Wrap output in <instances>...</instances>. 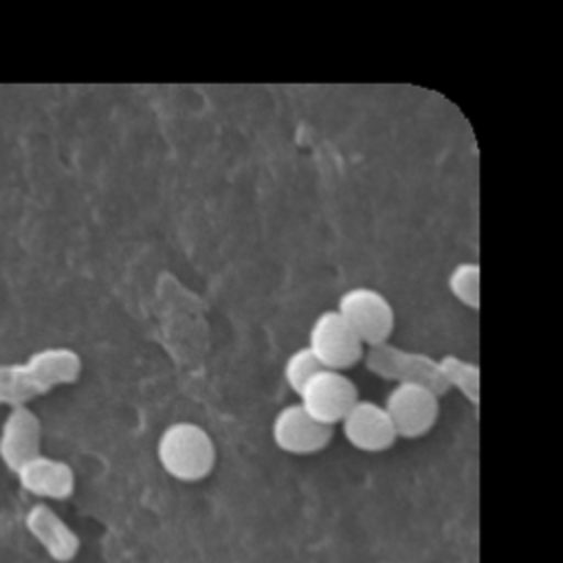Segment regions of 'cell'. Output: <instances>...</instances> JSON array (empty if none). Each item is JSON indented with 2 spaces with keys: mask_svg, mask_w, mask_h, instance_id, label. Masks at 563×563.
Returning <instances> with one entry per match:
<instances>
[{
  "mask_svg": "<svg viewBox=\"0 0 563 563\" xmlns=\"http://www.w3.org/2000/svg\"><path fill=\"white\" fill-rule=\"evenodd\" d=\"M449 290L451 295L468 306L479 308V266L475 262H460L449 273Z\"/></svg>",
  "mask_w": 563,
  "mask_h": 563,
  "instance_id": "cell-14",
  "label": "cell"
},
{
  "mask_svg": "<svg viewBox=\"0 0 563 563\" xmlns=\"http://www.w3.org/2000/svg\"><path fill=\"white\" fill-rule=\"evenodd\" d=\"M24 526L53 561L68 563L77 556L81 545L77 532L48 504H33L24 515Z\"/></svg>",
  "mask_w": 563,
  "mask_h": 563,
  "instance_id": "cell-11",
  "label": "cell"
},
{
  "mask_svg": "<svg viewBox=\"0 0 563 563\" xmlns=\"http://www.w3.org/2000/svg\"><path fill=\"white\" fill-rule=\"evenodd\" d=\"M341 429L345 440L367 453H378L396 442L394 424L380 402L356 398L352 407L341 418Z\"/></svg>",
  "mask_w": 563,
  "mask_h": 563,
  "instance_id": "cell-9",
  "label": "cell"
},
{
  "mask_svg": "<svg viewBox=\"0 0 563 563\" xmlns=\"http://www.w3.org/2000/svg\"><path fill=\"white\" fill-rule=\"evenodd\" d=\"M156 457L163 471L174 479L198 482L216 466V444L205 427L178 420L161 431Z\"/></svg>",
  "mask_w": 563,
  "mask_h": 563,
  "instance_id": "cell-2",
  "label": "cell"
},
{
  "mask_svg": "<svg viewBox=\"0 0 563 563\" xmlns=\"http://www.w3.org/2000/svg\"><path fill=\"white\" fill-rule=\"evenodd\" d=\"M321 363L314 358V354L308 350V345L297 347L284 363V378L288 383V387L299 394L301 387L317 374L321 372Z\"/></svg>",
  "mask_w": 563,
  "mask_h": 563,
  "instance_id": "cell-15",
  "label": "cell"
},
{
  "mask_svg": "<svg viewBox=\"0 0 563 563\" xmlns=\"http://www.w3.org/2000/svg\"><path fill=\"white\" fill-rule=\"evenodd\" d=\"M363 356H365L367 369L383 378H389L396 383H418L438 396L449 391V385L440 372L438 358L429 354L400 350L389 341H385L367 347Z\"/></svg>",
  "mask_w": 563,
  "mask_h": 563,
  "instance_id": "cell-3",
  "label": "cell"
},
{
  "mask_svg": "<svg viewBox=\"0 0 563 563\" xmlns=\"http://www.w3.org/2000/svg\"><path fill=\"white\" fill-rule=\"evenodd\" d=\"M42 453V422L37 413L26 407H11L0 427V460L9 471H18L22 464Z\"/></svg>",
  "mask_w": 563,
  "mask_h": 563,
  "instance_id": "cell-10",
  "label": "cell"
},
{
  "mask_svg": "<svg viewBox=\"0 0 563 563\" xmlns=\"http://www.w3.org/2000/svg\"><path fill=\"white\" fill-rule=\"evenodd\" d=\"M363 347L361 339L334 308L317 314L310 325L308 350L323 369L343 372L345 367H352L363 358Z\"/></svg>",
  "mask_w": 563,
  "mask_h": 563,
  "instance_id": "cell-6",
  "label": "cell"
},
{
  "mask_svg": "<svg viewBox=\"0 0 563 563\" xmlns=\"http://www.w3.org/2000/svg\"><path fill=\"white\" fill-rule=\"evenodd\" d=\"M440 372L451 387H457L466 400L473 405L479 402V367L477 363H471L466 358H460L455 354H444L438 358Z\"/></svg>",
  "mask_w": 563,
  "mask_h": 563,
  "instance_id": "cell-13",
  "label": "cell"
},
{
  "mask_svg": "<svg viewBox=\"0 0 563 563\" xmlns=\"http://www.w3.org/2000/svg\"><path fill=\"white\" fill-rule=\"evenodd\" d=\"M299 405L319 422L332 427L341 422L345 411L358 398L356 383L339 369L317 372L297 394Z\"/></svg>",
  "mask_w": 563,
  "mask_h": 563,
  "instance_id": "cell-7",
  "label": "cell"
},
{
  "mask_svg": "<svg viewBox=\"0 0 563 563\" xmlns=\"http://www.w3.org/2000/svg\"><path fill=\"white\" fill-rule=\"evenodd\" d=\"M345 323L354 330L363 345L372 347L385 343L394 330L396 312L391 301L376 288L354 286L347 288L334 308Z\"/></svg>",
  "mask_w": 563,
  "mask_h": 563,
  "instance_id": "cell-4",
  "label": "cell"
},
{
  "mask_svg": "<svg viewBox=\"0 0 563 563\" xmlns=\"http://www.w3.org/2000/svg\"><path fill=\"white\" fill-rule=\"evenodd\" d=\"M15 475L26 493L42 499H66L75 490V471L70 464L44 453L22 464Z\"/></svg>",
  "mask_w": 563,
  "mask_h": 563,
  "instance_id": "cell-12",
  "label": "cell"
},
{
  "mask_svg": "<svg viewBox=\"0 0 563 563\" xmlns=\"http://www.w3.org/2000/svg\"><path fill=\"white\" fill-rule=\"evenodd\" d=\"M81 374V358L73 347H44L20 363H0V405L20 407Z\"/></svg>",
  "mask_w": 563,
  "mask_h": 563,
  "instance_id": "cell-1",
  "label": "cell"
},
{
  "mask_svg": "<svg viewBox=\"0 0 563 563\" xmlns=\"http://www.w3.org/2000/svg\"><path fill=\"white\" fill-rule=\"evenodd\" d=\"M271 433L277 449L292 455H310L330 442L332 427L314 420L299 402H290L275 413Z\"/></svg>",
  "mask_w": 563,
  "mask_h": 563,
  "instance_id": "cell-8",
  "label": "cell"
},
{
  "mask_svg": "<svg viewBox=\"0 0 563 563\" xmlns=\"http://www.w3.org/2000/svg\"><path fill=\"white\" fill-rule=\"evenodd\" d=\"M398 438L424 435L440 416V396L418 383H396L383 402Z\"/></svg>",
  "mask_w": 563,
  "mask_h": 563,
  "instance_id": "cell-5",
  "label": "cell"
}]
</instances>
